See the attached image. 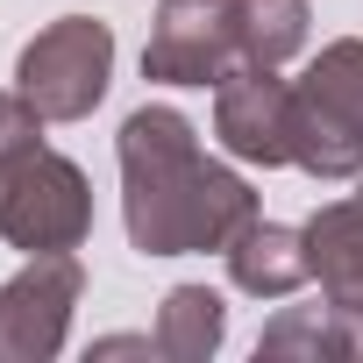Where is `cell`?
Here are the masks:
<instances>
[{
  "mask_svg": "<svg viewBox=\"0 0 363 363\" xmlns=\"http://www.w3.org/2000/svg\"><path fill=\"white\" fill-rule=\"evenodd\" d=\"M121 178H128V242L143 257L228 250L257 221V193L235 171L207 164L193 121L171 107H135L121 121Z\"/></svg>",
  "mask_w": 363,
  "mask_h": 363,
  "instance_id": "6da1fadb",
  "label": "cell"
},
{
  "mask_svg": "<svg viewBox=\"0 0 363 363\" xmlns=\"http://www.w3.org/2000/svg\"><path fill=\"white\" fill-rule=\"evenodd\" d=\"M214 342H221V292H207V285H178V292L164 299L157 349L178 356V363H193V356H207Z\"/></svg>",
  "mask_w": 363,
  "mask_h": 363,
  "instance_id": "30bf717a",
  "label": "cell"
},
{
  "mask_svg": "<svg viewBox=\"0 0 363 363\" xmlns=\"http://www.w3.org/2000/svg\"><path fill=\"white\" fill-rule=\"evenodd\" d=\"M214 135L250 164H292V86L278 65H235L214 86Z\"/></svg>",
  "mask_w": 363,
  "mask_h": 363,
  "instance_id": "8992f818",
  "label": "cell"
},
{
  "mask_svg": "<svg viewBox=\"0 0 363 363\" xmlns=\"http://www.w3.org/2000/svg\"><path fill=\"white\" fill-rule=\"evenodd\" d=\"M257 349H264V356H285V349H313V356H320V349H349V335H335L320 313L292 306V313H285V320H278V328H271Z\"/></svg>",
  "mask_w": 363,
  "mask_h": 363,
  "instance_id": "8fae6325",
  "label": "cell"
},
{
  "mask_svg": "<svg viewBox=\"0 0 363 363\" xmlns=\"http://www.w3.org/2000/svg\"><path fill=\"white\" fill-rule=\"evenodd\" d=\"M43 135V114L22 100V93H0V171H8L15 157H29Z\"/></svg>",
  "mask_w": 363,
  "mask_h": 363,
  "instance_id": "7c38bea8",
  "label": "cell"
},
{
  "mask_svg": "<svg viewBox=\"0 0 363 363\" xmlns=\"http://www.w3.org/2000/svg\"><path fill=\"white\" fill-rule=\"evenodd\" d=\"M228 271H235V285L257 292V299H285V292H299V285L313 278V264H306V228L250 221V228L228 242Z\"/></svg>",
  "mask_w": 363,
  "mask_h": 363,
  "instance_id": "9c48e42d",
  "label": "cell"
},
{
  "mask_svg": "<svg viewBox=\"0 0 363 363\" xmlns=\"http://www.w3.org/2000/svg\"><path fill=\"white\" fill-rule=\"evenodd\" d=\"M292 164L313 178L363 171V43H328L292 86Z\"/></svg>",
  "mask_w": 363,
  "mask_h": 363,
  "instance_id": "3957f363",
  "label": "cell"
},
{
  "mask_svg": "<svg viewBox=\"0 0 363 363\" xmlns=\"http://www.w3.org/2000/svg\"><path fill=\"white\" fill-rule=\"evenodd\" d=\"M107 72H114V36H107V22L65 15V22H50V29L22 50L15 93H22L43 121H79V114L100 107Z\"/></svg>",
  "mask_w": 363,
  "mask_h": 363,
  "instance_id": "5b68a950",
  "label": "cell"
},
{
  "mask_svg": "<svg viewBox=\"0 0 363 363\" xmlns=\"http://www.w3.org/2000/svg\"><path fill=\"white\" fill-rule=\"evenodd\" d=\"M306 43V0H164L143 72L164 86H221L235 65H285Z\"/></svg>",
  "mask_w": 363,
  "mask_h": 363,
  "instance_id": "7a4b0ae2",
  "label": "cell"
},
{
  "mask_svg": "<svg viewBox=\"0 0 363 363\" xmlns=\"http://www.w3.org/2000/svg\"><path fill=\"white\" fill-rule=\"evenodd\" d=\"M93 228V193L72 157L57 150H29L0 171V235L29 257H57V250H79Z\"/></svg>",
  "mask_w": 363,
  "mask_h": 363,
  "instance_id": "277c9868",
  "label": "cell"
},
{
  "mask_svg": "<svg viewBox=\"0 0 363 363\" xmlns=\"http://www.w3.org/2000/svg\"><path fill=\"white\" fill-rule=\"evenodd\" d=\"M72 299H79L72 250L36 257L22 278H8V285H0V356H57L65 349Z\"/></svg>",
  "mask_w": 363,
  "mask_h": 363,
  "instance_id": "52a82bcc",
  "label": "cell"
},
{
  "mask_svg": "<svg viewBox=\"0 0 363 363\" xmlns=\"http://www.w3.org/2000/svg\"><path fill=\"white\" fill-rule=\"evenodd\" d=\"M306 264L335 313H363V200H335L306 221Z\"/></svg>",
  "mask_w": 363,
  "mask_h": 363,
  "instance_id": "ba28073f",
  "label": "cell"
}]
</instances>
